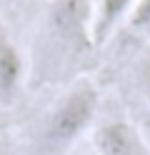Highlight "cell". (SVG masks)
<instances>
[{"label": "cell", "mask_w": 150, "mask_h": 155, "mask_svg": "<svg viewBox=\"0 0 150 155\" xmlns=\"http://www.w3.org/2000/svg\"><path fill=\"white\" fill-rule=\"evenodd\" d=\"M98 90L90 80H78L50 110L45 140L53 150L70 148L83 135L98 113Z\"/></svg>", "instance_id": "obj_1"}, {"label": "cell", "mask_w": 150, "mask_h": 155, "mask_svg": "<svg viewBox=\"0 0 150 155\" xmlns=\"http://www.w3.org/2000/svg\"><path fill=\"white\" fill-rule=\"evenodd\" d=\"M93 155H150V145L125 120H110L93 135Z\"/></svg>", "instance_id": "obj_2"}, {"label": "cell", "mask_w": 150, "mask_h": 155, "mask_svg": "<svg viewBox=\"0 0 150 155\" xmlns=\"http://www.w3.org/2000/svg\"><path fill=\"white\" fill-rule=\"evenodd\" d=\"M25 58L20 53V48L10 38V33L0 25V110L10 108L20 90H23L25 80Z\"/></svg>", "instance_id": "obj_3"}, {"label": "cell", "mask_w": 150, "mask_h": 155, "mask_svg": "<svg viewBox=\"0 0 150 155\" xmlns=\"http://www.w3.org/2000/svg\"><path fill=\"white\" fill-rule=\"evenodd\" d=\"M138 0H95L90 5V23H88V38L95 48L108 43L123 20H128Z\"/></svg>", "instance_id": "obj_4"}, {"label": "cell", "mask_w": 150, "mask_h": 155, "mask_svg": "<svg viewBox=\"0 0 150 155\" xmlns=\"http://www.w3.org/2000/svg\"><path fill=\"white\" fill-rule=\"evenodd\" d=\"M128 25L133 30H148L150 28V0H138L128 18Z\"/></svg>", "instance_id": "obj_5"}, {"label": "cell", "mask_w": 150, "mask_h": 155, "mask_svg": "<svg viewBox=\"0 0 150 155\" xmlns=\"http://www.w3.org/2000/svg\"><path fill=\"white\" fill-rule=\"evenodd\" d=\"M140 85H143V93H145V98L150 103V58L143 63V68H140Z\"/></svg>", "instance_id": "obj_6"}, {"label": "cell", "mask_w": 150, "mask_h": 155, "mask_svg": "<svg viewBox=\"0 0 150 155\" xmlns=\"http://www.w3.org/2000/svg\"><path fill=\"white\" fill-rule=\"evenodd\" d=\"M0 155H8V153H5V150H0Z\"/></svg>", "instance_id": "obj_7"}, {"label": "cell", "mask_w": 150, "mask_h": 155, "mask_svg": "<svg viewBox=\"0 0 150 155\" xmlns=\"http://www.w3.org/2000/svg\"><path fill=\"white\" fill-rule=\"evenodd\" d=\"M0 128H3V118H0Z\"/></svg>", "instance_id": "obj_8"}]
</instances>
